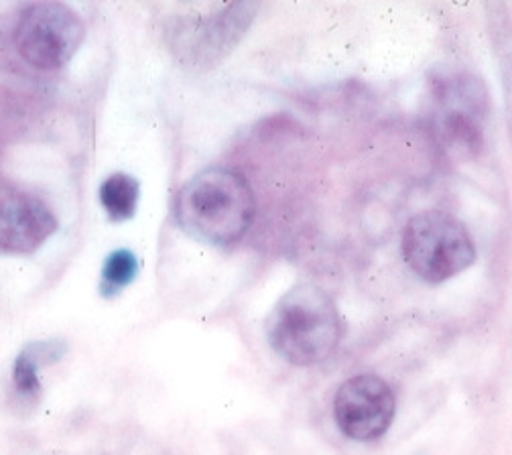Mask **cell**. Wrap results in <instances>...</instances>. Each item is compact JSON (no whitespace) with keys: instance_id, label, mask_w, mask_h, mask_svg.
Segmentation results:
<instances>
[{"instance_id":"obj_11","label":"cell","mask_w":512,"mask_h":455,"mask_svg":"<svg viewBox=\"0 0 512 455\" xmlns=\"http://www.w3.org/2000/svg\"><path fill=\"white\" fill-rule=\"evenodd\" d=\"M139 273V260L137 256L126 250H114L104 263L102 269V281H100V293L104 297L118 295L126 285H131Z\"/></svg>"},{"instance_id":"obj_7","label":"cell","mask_w":512,"mask_h":455,"mask_svg":"<svg viewBox=\"0 0 512 455\" xmlns=\"http://www.w3.org/2000/svg\"><path fill=\"white\" fill-rule=\"evenodd\" d=\"M397 401L391 386L376 374H356L336 393L334 415L340 431L354 441H374L389 431Z\"/></svg>"},{"instance_id":"obj_6","label":"cell","mask_w":512,"mask_h":455,"mask_svg":"<svg viewBox=\"0 0 512 455\" xmlns=\"http://www.w3.org/2000/svg\"><path fill=\"white\" fill-rule=\"evenodd\" d=\"M256 11H259V3H232L204 19L183 21L171 33V47L191 68H210L240 43Z\"/></svg>"},{"instance_id":"obj_10","label":"cell","mask_w":512,"mask_h":455,"mask_svg":"<svg viewBox=\"0 0 512 455\" xmlns=\"http://www.w3.org/2000/svg\"><path fill=\"white\" fill-rule=\"evenodd\" d=\"M139 193H141V185L133 175L112 173L100 185L98 198L112 222H124L135 216L137 204H139Z\"/></svg>"},{"instance_id":"obj_2","label":"cell","mask_w":512,"mask_h":455,"mask_svg":"<svg viewBox=\"0 0 512 455\" xmlns=\"http://www.w3.org/2000/svg\"><path fill=\"white\" fill-rule=\"evenodd\" d=\"M267 338L289 364L313 366L336 352L342 340V317L324 289L301 283L287 291L269 313Z\"/></svg>"},{"instance_id":"obj_3","label":"cell","mask_w":512,"mask_h":455,"mask_svg":"<svg viewBox=\"0 0 512 455\" xmlns=\"http://www.w3.org/2000/svg\"><path fill=\"white\" fill-rule=\"evenodd\" d=\"M403 256L417 277L427 283H443L472 267L476 246L458 218L429 210L407 222Z\"/></svg>"},{"instance_id":"obj_4","label":"cell","mask_w":512,"mask_h":455,"mask_svg":"<svg viewBox=\"0 0 512 455\" xmlns=\"http://www.w3.org/2000/svg\"><path fill=\"white\" fill-rule=\"evenodd\" d=\"M86 37L82 17L63 3H35L23 9L15 43L21 57L37 70L53 72L66 65Z\"/></svg>"},{"instance_id":"obj_5","label":"cell","mask_w":512,"mask_h":455,"mask_svg":"<svg viewBox=\"0 0 512 455\" xmlns=\"http://www.w3.org/2000/svg\"><path fill=\"white\" fill-rule=\"evenodd\" d=\"M437 135L445 149L460 157H476L484 147L482 118L488 94L472 76H445L435 82Z\"/></svg>"},{"instance_id":"obj_9","label":"cell","mask_w":512,"mask_h":455,"mask_svg":"<svg viewBox=\"0 0 512 455\" xmlns=\"http://www.w3.org/2000/svg\"><path fill=\"white\" fill-rule=\"evenodd\" d=\"M66 354L63 342H31L13 364V384L23 397L35 399L41 393L39 370L59 362Z\"/></svg>"},{"instance_id":"obj_1","label":"cell","mask_w":512,"mask_h":455,"mask_svg":"<svg viewBox=\"0 0 512 455\" xmlns=\"http://www.w3.org/2000/svg\"><path fill=\"white\" fill-rule=\"evenodd\" d=\"M177 226L210 246H232L254 220V193L246 179L226 167H208L191 177L175 195Z\"/></svg>"},{"instance_id":"obj_8","label":"cell","mask_w":512,"mask_h":455,"mask_svg":"<svg viewBox=\"0 0 512 455\" xmlns=\"http://www.w3.org/2000/svg\"><path fill=\"white\" fill-rule=\"evenodd\" d=\"M57 230L51 208L29 193L0 198V250L31 254Z\"/></svg>"}]
</instances>
